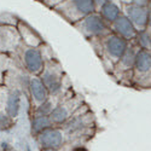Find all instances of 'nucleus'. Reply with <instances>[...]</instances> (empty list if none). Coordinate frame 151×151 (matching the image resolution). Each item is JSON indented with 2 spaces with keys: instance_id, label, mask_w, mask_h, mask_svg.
Here are the masks:
<instances>
[{
  "instance_id": "f03ea898",
  "label": "nucleus",
  "mask_w": 151,
  "mask_h": 151,
  "mask_svg": "<svg viewBox=\"0 0 151 151\" xmlns=\"http://www.w3.org/2000/svg\"><path fill=\"white\" fill-rule=\"evenodd\" d=\"M74 26L87 36L108 35L110 29V24H108L97 11L85 16L79 22L74 23Z\"/></svg>"
},
{
  "instance_id": "f257e3e1",
  "label": "nucleus",
  "mask_w": 151,
  "mask_h": 151,
  "mask_svg": "<svg viewBox=\"0 0 151 151\" xmlns=\"http://www.w3.org/2000/svg\"><path fill=\"white\" fill-rule=\"evenodd\" d=\"M51 10L73 24L96 11L93 0H63Z\"/></svg>"
},
{
  "instance_id": "9b49d317",
  "label": "nucleus",
  "mask_w": 151,
  "mask_h": 151,
  "mask_svg": "<svg viewBox=\"0 0 151 151\" xmlns=\"http://www.w3.org/2000/svg\"><path fill=\"white\" fill-rule=\"evenodd\" d=\"M133 67L135 68L137 71H139V73H150V69H151V53H150V50L140 48L139 51H137Z\"/></svg>"
},
{
  "instance_id": "ddd939ff",
  "label": "nucleus",
  "mask_w": 151,
  "mask_h": 151,
  "mask_svg": "<svg viewBox=\"0 0 151 151\" xmlns=\"http://www.w3.org/2000/svg\"><path fill=\"white\" fill-rule=\"evenodd\" d=\"M19 106H21V93H19V91L15 90V91H12L7 97L6 114L11 119L17 117L18 112H19Z\"/></svg>"
},
{
  "instance_id": "423d86ee",
  "label": "nucleus",
  "mask_w": 151,
  "mask_h": 151,
  "mask_svg": "<svg viewBox=\"0 0 151 151\" xmlns=\"http://www.w3.org/2000/svg\"><path fill=\"white\" fill-rule=\"evenodd\" d=\"M23 62L27 70L33 74H39L44 68V60L40 51L36 47H29L23 53Z\"/></svg>"
},
{
  "instance_id": "aec40b11",
  "label": "nucleus",
  "mask_w": 151,
  "mask_h": 151,
  "mask_svg": "<svg viewBox=\"0 0 151 151\" xmlns=\"http://www.w3.org/2000/svg\"><path fill=\"white\" fill-rule=\"evenodd\" d=\"M131 4H134L138 6L150 7V0H131Z\"/></svg>"
},
{
  "instance_id": "f8f14e48",
  "label": "nucleus",
  "mask_w": 151,
  "mask_h": 151,
  "mask_svg": "<svg viewBox=\"0 0 151 151\" xmlns=\"http://www.w3.org/2000/svg\"><path fill=\"white\" fill-rule=\"evenodd\" d=\"M29 88H30V93L32 97L34 98L35 102H37L39 104H41L42 102H45L46 99H48V91L45 87V85L41 82L40 79L33 78L29 82Z\"/></svg>"
},
{
  "instance_id": "a878e982",
  "label": "nucleus",
  "mask_w": 151,
  "mask_h": 151,
  "mask_svg": "<svg viewBox=\"0 0 151 151\" xmlns=\"http://www.w3.org/2000/svg\"><path fill=\"white\" fill-rule=\"evenodd\" d=\"M36 1H42V0H36Z\"/></svg>"
},
{
  "instance_id": "4468645a",
  "label": "nucleus",
  "mask_w": 151,
  "mask_h": 151,
  "mask_svg": "<svg viewBox=\"0 0 151 151\" xmlns=\"http://www.w3.org/2000/svg\"><path fill=\"white\" fill-rule=\"evenodd\" d=\"M52 120L50 116H35L32 121V131L34 133H40L50 127H52Z\"/></svg>"
},
{
  "instance_id": "6ab92c4d",
  "label": "nucleus",
  "mask_w": 151,
  "mask_h": 151,
  "mask_svg": "<svg viewBox=\"0 0 151 151\" xmlns=\"http://www.w3.org/2000/svg\"><path fill=\"white\" fill-rule=\"evenodd\" d=\"M0 126L3 128H7L11 126V117L6 114V115H0Z\"/></svg>"
},
{
  "instance_id": "dca6fc26",
  "label": "nucleus",
  "mask_w": 151,
  "mask_h": 151,
  "mask_svg": "<svg viewBox=\"0 0 151 151\" xmlns=\"http://www.w3.org/2000/svg\"><path fill=\"white\" fill-rule=\"evenodd\" d=\"M135 51L132 47H127V50L124 51V53L121 56V58L119 59L121 65L123 67V69H131L134 65V59H135Z\"/></svg>"
},
{
  "instance_id": "0eeeda50",
  "label": "nucleus",
  "mask_w": 151,
  "mask_h": 151,
  "mask_svg": "<svg viewBox=\"0 0 151 151\" xmlns=\"http://www.w3.org/2000/svg\"><path fill=\"white\" fill-rule=\"evenodd\" d=\"M18 33L22 39L26 41L30 47H37L42 44V39L35 29H33L27 22L18 19Z\"/></svg>"
},
{
  "instance_id": "412c9836",
  "label": "nucleus",
  "mask_w": 151,
  "mask_h": 151,
  "mask_svg": "<svg viewBox=\"0 0 151 151\" xmlns=\"http://www.w3.org/2000/svg\"><path fill=\"white\" fill-rule=\"evenodd\" d=\"M60 1H63V0H42L41 3H44L47 7H50V9H52L53 6H56L57 4H59Z\"/></svg>"
},
{
  "instance_id": "39448f33",
  "label": "nucleus",
  "mask_w": 151,
  "mask_h": 151,
  "mask_svg": "<svg viewBox=\"0 0 151 151\" xmlns=\"http://www.w3.org/2000/svg\"><path fill=\"white\" fill-rule=\"evenodd\" d=\"M104 46L108 55L114 58V59H120L121 56L124 53V51L128 47V41L124 40L123 37L114 34H108L104 40Z\"/></svg>"
},
{
  "instance_id": "393cba45",
  "label": "nucleus",
  "mask_w": 151,
  "mask_h": 151,
  "mask_svg": "<svg viewBox=\"0 0 151 151\" xmlns=\"http://www.w3.org/2000/svg\"><path fill=\"white\" fill-rule=\"evenodd\" d=\"M5 149H6L5 151H15L14 149H11V147H7V146H5Z\"/></svg>"
},
{
  "instance_id": "a211bd4d",
  "label": "nucleus",
  "mask_w": 151,
  "mask_h": 151,
  "mask_svg": "<svg viewBox=\"0 0 151 151\" xmlns=\"http://www.w3.org/2000/svg\"><path fill=\"white\" fill-rule=\"evenodd\" d=\"M53 110V104L51 100L46 99L45 102H42L35 110V116H48L51 114V111Z\"/></svg>"
},
{
  "instance_id": "1a4fd4ad",
  "label": "nucleus",
  "mask_w": 151,
  "mask_h": 151,
  "mask_svg": "<svg viewBox=\"0 0 151 151\" xmlns=\"http://www.w3.org/2000/svg\"><path fill=\"white\" fill-rule=\"evenodd\" d=\"M97 12H99V15L102 16V18H103L108 24H111L112 22H114V21L122 14V10H121V7L114 1V0H109V1H106Z\"/></svg>"
},
{
  "instance_id": "7ed1b4c3",
  "label": "nucleus",
  "mask_w": 151,
  "mask_h": 151,
  "mask_svg": "<svg viewBox=\"0 0 151 151\" xmlns=\"http://www.w3.org/2000/svg\"><path fill=\"white\" fill-rule=\"evenodd\" d=\"M124 14L127 18L132 22L137 30L146 29L150 26V7L138 6L134 4L123 5Z\"/></svg>"
},
{
  "instance_id": "6e6552de",
  "label": "nucleus",
  "mask_w": 151,
  "mask_h": 151,
  "mask_svg": "<svg viewBox=\"0 0 151 151\" xmlns=\"http://www.w3.org/2000/svg\"><path fill=\"white\" fill-rule=\"evenodd\" d=\"M39 142L41 143V145L44 147L57 149L63 143L62 132L58 131V129H55L52 127H50V128L39 133Z\"/></svg>"
},
{
  "instance_id": "b1692460",
  "label": "nucleus",
  "mask_w": 151,
  "mask_h": 151,
  "mask_svg": "<svg viewBox=\"0 0 151 151\" xmlns=\"http://www.w3.org/2000/svg\"><path fill=\"white\" fill-rule=\"evenodd\" d=\"M42 151H56L55 149H51V147H44Z\"/></svg>"
},
{
  "instance_id": "20e7f679",
  "label": "nucleus",
  "mask_w": 151,
  "mask_h": 151,
  "mask_svg": "<svg viewBox=\"0 0 151 151\" xmlns=\"http://www.w3.org/2000/svg\"><path fill=\"white\" fill-rule=\"evenodd\" d=\"M110 27L116 35L123 37V39L127 40V41L128 40L131 41V40L135 39L137 33H138V30L132 24V22L127 18V16L123 15V12L110 24Z\"/></svg>"
},
{
  "instance_id": "f3484780",
  "label": "nucleus",
  "mask_w": 151,
  "mask_h": 151,
  "mask_svg": "<svg viewBox=\"0 0 151 151\" xmlns=\"http://www.w3.org/2000/svg\"><path fill=\"white\" fill-rule=\"evenodd\" d=\"M135 39L139 44V46L144 50H150V46H151V36H150V30L146 28V29H143V30H138L137 33V36Z\"/></svg>"
},
{
  "instance_id": "2eb2a0df",
  "label": "nucleus",
  "mask_w": 151,
  "mask_h": 151,
  "mask_svg": "<svg viewBox=\"0 0 151 151\" xmlns=\"http://www.w3.org/2000/svg\"><path fill=\"white\" fill-rule=\"evenodd\" d=\"M48 116L52 120V122L62 123L69 117V111L64 105H58V106L53 108V110L51 111V114Z\"/></svg>"
},
{
  "instance_id": "4be33fe9",
  "label": "nucleus",
  "mask_w": 151,
  "mask_h": 151,
  "mask_svg": "<svg viewBox=\"0 0 151 151\" xmlns=\"http://www.w3.org/2000/svg\"><path fill=\"white\" fill-rule=\"evenodd\" d=\"M106 1H109V0H93V5H94V9L96 11H98L100 7H102Z\"/></svg>"
},
{
  "instance_id": "5701e85b",
  "label": "nucleus",
  "mask_w": 151,
  "mask_h": 151,
  "mask_svg": "<svg viewBox=\"0 0 151 151\" xmlns=\"http://www.w3.org/2000/svg\"><path fill=\"white\" fill-rule=\"evenodd\" d=\"M120 1H121L123 5H126V4H131V0H120Z\"/></svg>"
},
{
  "instance_id": "9d476101",
  "label": "nucleus",
  "mask_w": 151,
  "mask_h": 151,
  "mask_svg": "<svg viewBox=\"0 0 151 151\" xmlns=\"http://www.w3.org/2000/svg\"><path fill=\"white\" fill-rule=\"evenodd\" d=\"M41 82L45 85V87L47 88L48 93H52V94H56L60 91L62 88V81H60V78L55 73V71H51V70H45L42 74H41Z\"/></svg>"
}]
</instances>
